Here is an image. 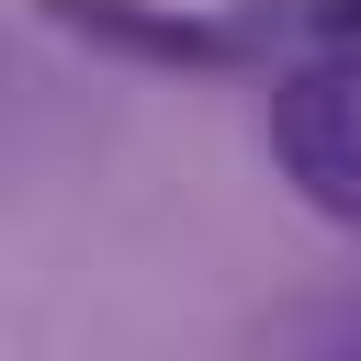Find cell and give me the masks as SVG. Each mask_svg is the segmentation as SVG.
Here are the masks:
<instances>
[{
    "mask_svg": "<svg viewBox=\"0 0 361 361\" xmlns=\"http://www.w3.org/2000/svg\"><path fill=\"white\" fill-rule=\"evenodd\" d=\"M271 169L316 226H361V45H293L271 68Z\"/></svg>",
    "mask_w": 361,
    "mask_h": 361,
    "instance_id": "cell-1",
    "label": "cell"
},
{
    "mask_svg": "<svg viewBox=\"0 0 361 361\" xmlns=\"http://www.w3.org/2000/svg\"><path fill=\"white\" fill-rule=\"evenodd\" d=\"M56 34H79L90 56H124V68H248L282 23H237V11H203V0H34Z\"/></svg>",
    "mask_w": 361,
    "mask_h": 361,
    "instance_id": "cell-2",
    "label": "cell"
},
{
    "mask_svg": "<svg viewBox=\"0 0 361 361\" xmlns=\"http://www.w3.org/2000/svg\"><path fill=\"white\" fill-rule=\"evenodd\" d=\"M293 361H361V293H350V305H316V316L293 327Z\"/></svg>",
    "mask_w": 361,
    "mask_h": 361,
    "instance_id": "cell-3",
    "label": "cell"
}]
</instances>
